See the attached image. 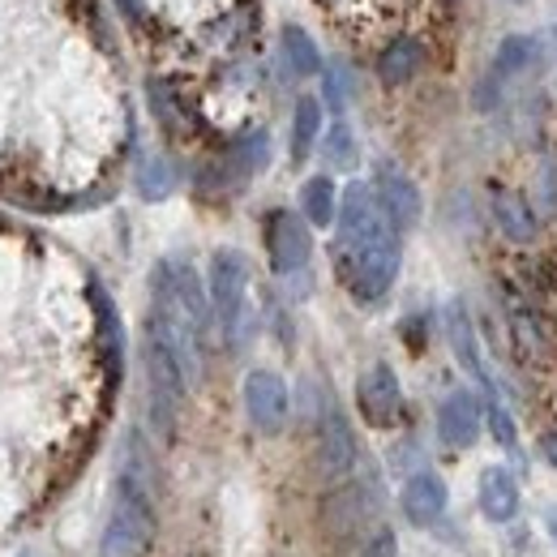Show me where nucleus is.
I'll list each match as a JSON object with an SVG mask.
<instances>
[{
    "label": "nucleus",
    "mask_w": 557,
    "mask_h": 557,
    "mask_svg": "<svg viewBox=\"0 0 557 557\" xmlns=\"http://www.w3.org/2000/svg\"><path fill=\"white\" fill-rule=\"evenodd\" d=\"M335 223H339V249H335L339 275L360 305H377L395 287L404 253H399V232L377 207L373 185L364 181L348 185Z\"/></svg>",
    "instance_id": "f257e3e1"
},
{
    "label": "nucleus",
    "mask_w": 557,
    "mask_h": 557,
    "mask_svg": "<svg viewBox=\"0 0 557 557\" xmlns=\"http://www.w3.org/2000/svg\"><path fill=\"white\" fill-rule=\"evenodd\" d=\"M154 541V493L141 463L138 442H129V459L116 476L112 515L103 528V557H141Z\"/></svg>",
    "instance_id": "f03ea898"
},
{
    "label": "nucleus",
    "mask_w": 557,
    "mask_h": 557,
    "mask_svg": "<svg viewBox=\"0 0 557 557\" xmlns=\"http://www.w3.org/2000/svg\"><path fill=\"white\" fill-rule=\"evenodd\" d=\"M245 287H249V262L236 249H219L210 258V313L219 322V335L227 348H240L249 339V309H245Z\"/></svg>",
    "instance_id": "7ed1b4c3"
},
{
    "label": "nucleus",
    "mask_w": 557,
    "mask_h": 557,
    "mask_svg": "<svg viewBox=\"0 0 557 557\" xmlns=\"http://www.w3.org/2000/svg\"><path fill=\"white\" fill-rule=\"evenodd\" d=\"M267 253L275 275H300L313 258V236H309V219L292 214V210H271L267 214Z\"/></svg>",
    "instance_id": "20e7f679"
},
{
    "label": "nucleus",
    "mask_w": 557,
    "mask_h": 557,
    "mask_svg": "<svg viewBox=\"0 0 557 557\" xmlns=\"http://www.w3.org/2000/svg\"><path fill=\"white\" fill-rule=\"evenodd\" d=\"M287 412H292V395H287V382L271 373V369H253L245 377V417L258 433L275 437L278 429L287 424Z\"/></svg>",
    "instance_id": "39448f33"
},
{
    "label": "nucleus",
    "mask_w": 557,
    "mask_h": 557,
    "mask_svg": "<svg viewBox=\"0 0 557 557\" xmlns=\"http://www.w3.org/2000/svg\"><path fill=\"white\" fill-rule=\"evenodd\" d=\"M356 408H360V417L369 420L373 429H391L395 420L404 417V386H399L391 364H373V369L360 373Z\"/></svg>",
    "instance_id": "423d86ee"
},
{
    "label": "nucleus",
    "mask_w": 557,
    "mask_h": 557,
    "mask_svg": "<svg viewBox=\"0 0 557 557\" xmlns=\"http://www.w3.org/2000/svg\"><path fill=\"white\" fill-rule=\"evenodd\" d=\"M485 420H488V408L481 404V395L463 386V391H450V395L442 399V408H437V433H442L446 446L468 450V446L481 437Z\"/></svg>",
    "instance_id": "0eeeda50"
},
{
    "label": "nucleus",
    "mask_w": 557,
    "mask_h": 557,
    "mask_svg": "<svg viewBox=\"0 0 557 557\" xmlns=\"http://www.w3.org/2000/svg\"><path fill=\"white\" fill-rule=\"evenodd\" d=\"M318 468L326 481H344L356 468V433L335 404H326V412L318 420Z\"/></svg>",
    "instance_id": "6e6552de"
},
{
    "label": "nucleus",
    "mask_w": 557,
    "mask_h": 557,
    "mask_svg": "<svg viewBox=\"0 0 557 557\" xmlns=\"http://www.w3.org/2000/svg\"><path fill=\"white\" fill-rule=\"evenodd\" d=\"M373 194L382 214L395 223V232H412L420 223V189L412 185L408 172H399L395 163H382L373 176Z\"/></svg>",
    "instance_id": "1a4fd4ad"
},
{
    "label": "nucleus",
    "mask_w": 557,
    "mask_h": 557,
    "mask_svg": "<svg viewBox=\"0 0 557 557\" xmlns=\"http://www.w3.org/2000/svg\"><path fill=\"white\" fill-rule=\"evenodd\" d=\"M446 339H450V351H455V360L485 386L493 391V377H488L485 369V356H481V344H476V326H472V318H468V309H463V300H450L446 305Z\"/></svg>",
    "instance_id": "9d476101"
},
{
    "label": "nucleus",
    "mask_w": 557,
    "mask_h": 557,
    "mask_svg": "<svg viewBox=\"0 0 557 557\" xmlns=\"http://www.w3.org/2000/svg\"><path fill=\"white\" fill-rule=\"evenodd\" d=\"M446 502H450V493H446V481L437 472H417L404 485V515L417 528H433L446 515Z\"/></svg>",
    "instance_id": "9b49d317"
},
{
    "label": "nucleus",
    "mask_w": 557,
    "mask_h": 557,
    "mask_svg": "<svg viewBox=\"0 0 557 557\" xmlns=\"http://www.w3.org/2000/svg\"><path fill=\"white\" fill-rule=\"evenodd\" d=\"M541 61V39L536 35H506L493 52V65H488V86H502L510 77H523V73L536 70Z\"/></svg>",
    "instance_id": "f8f14e48"
},
{
    "label": "nucleus",
    "mask_w": 557,
    "mask_h": 557,
    "mask_svg": "<svg viewBox=\"0 0 557 557\" xmlns=\"http://www.w3.org/2000/svg\"><path fill=\"white\" fill-rule=\"evenodd\" d=\"M493 223H497V232L506 236V240H515V245H532L536 240V232H541V223H536V210L528 207L519 194H510V189H497L493 194Z\"/></svg>",
    "instance_id": "ddd939ff"
},
{
    "label": "nucleus",
    "mask_w": 557,
    "mask_h": 557,
    "mask_svg": "<svg viewBox=\"0 0 557 557\" xmlns=\"http://www.w3.org/2000/svg\"><path fill=\"white\" fill-rule=\"evenodd\" d=\"M420 65H424V44L412 35H399L377 52V77L386 86H408L420 73Z\"/></svg>",
    "instance_id": "4468645a"
},
{
    "label": "nucleus",
    "mask_w": 557,
    "mask_h": 557,
    "mask_svg": "<svg viewBox=\"0 0 557 557\" xmlns=\"http://www.w3.org/2000/svg\"><path fill=\"white\" fill-rule=\"evenodd\" d=\"M481 510L493 523H510L519 515V481L506 468H485L481 472Z\"/></svg>",
    "instance_id": "2eb2a0df"
},
{
    "label": "nucleus",
    "mask_w": 557,
    "mask_h": 557,
    "mask_svg": "<svg viewBox=\"0 0 557 557\" xmlns=\"http://www.w3.org/2000/svg\"><path fill=\"white\" fill-rule=\"evenodd\" d=\"M278 44H283V65H287V73H296V77H318V73L326 70V61H322V52H318V44H313V35H309L305 26L287 22L283 35H278Z\"/></svg>",
    "instance_id": "dca6fc26"
},
{
    "label": "nucleus",
    "mask_w": 557,
    "mask_h": 557,
    "mask_svg": "<svg viewBox=\"0 0 557 557\" xmlns=\"http://www.w3.org/2000/svg\"><path fill=\"white\" fill-rule=\"evenodd\" d=\"M300 210L313 227H331L339 219V189L331 176H309L300 189Z\"/></svg>",
    "instance_id": "f3484780"
},
{
    "label": "nucleus",
    "mask_w": 557,
    "mask_h": 557,
    "mask_svg": "<svg viewBox=\"0 0 557 557\" xmlns=\"http://www.w3.org/2000/svg\"><path fill=\"white\" fill-rule=\"evenodd\" d=\"M322 134V103L318 99H296V112H292V159H309L313 141Z\"/></svg>",
    "instance_id": "a211bd4d"
},
{
    "label": "nucleus",
    "mask_w": 557,
    "mask_h": 557,
    "mask_svg": "<svg viewBox=\"0 0 557 557\" xmlns=\"http://www.w3.org/2000/svg\"><path fill=\"white\" fill-rule=\"evenodd\" d=\"M267 159H271V138H267L262 129L245 134V138L232 146V168H236L240 176H253V172H262V168H267Z\"/></svg>",
    "instance_id": "6ab92c4d"
},
{
    "label": "nucleus",
    "mask_w": 557,
    "mask_h": 557,
    "mask_svg": "<svg viewBox=\"0 0 557 557\" xmlns=\"http://www.w3.org/2000/svg\"><path fill=\"white\" fill-rule=\"evenodd\" d=\"M322 154H326V163H331V168H339V172L356 168V134H351L344 121H335V125L326 129V138H322Z\"/></svg>",
    "instance_id": "aec40b11"
},
{
    "label": "nucleus",
    "mask_w": 557,
    "mask_h": 557,
    "mask_svg": "<svg viewBox=\"0 0 557 557\" xmlns=\"http://www.w3.org/2000/svg\"><path fill=\"white\" fill-rule=\"evenodd\" d=\"M172 185H176V176H172V168H168V159H146L138 172V189L141 198H150V202H159V198H168L172 194Z\"/></svg>",
    "instance_id": "412c9836"
},
{
    "label": "nucleus",
    "mask_w": 557,
    "mask_h": 557,
    "mask_svg": "<svg viewBox=\"0 0 557 557\" xmlns=\"http://www.w3.org/2000/svg\"><path fill=\"white\" fill-rule=\"evenodd\" d=\"M348 99H351V73L339 65V61H331L326 70H322V103L339 116L344 108H348Z\"/></svg>",
    "instance_id": "4be33fe9"
},
{
    "label": "nucleus",
    "mask_w": 557,
    "mask_h": 557,
    "mask_svg": "<svg viewBox=\"0 0 557 557\" xmlns=\"http://www.w3.org/2000/svg\"><path fill=\"white\" fill-rule=\"evenodd\" d=\"M488 429H493V437H497L506 450H519V433H515V420H510V412H506L502 404H488Z\"/></svg>",
    "instance_id": "5701e85b"
},
{
    "label": "nucleus",
    "mask_w": 557,
    "mask_h": 557,
    "mask_svg": "<svg viewBox=\"0 0 557 557\" xmlns=\"http://www.w3.org/2000/svg\"><path fill=\"white\" fill-rule=\"evenodd\" d=\"M360 557H399V545H395V532H391V528L373 532V536L364 541V549H360Z\"/></svg>",
    "instance_id": "b1692460"
},
{
    "label": "nucleus",
    "mask_w": 557,
    "mask_h": 557,
    "mask_svg": "<svg viewBox=\"0 0 557 557\" xmlns=\"http://www.w3.org/2000/svg\"><path fill=\"white\" fill-rule=\"evenodd\" d=\"M116 9H121L129 22H141V17H146V0H116Z\"/></svg>",
    "instance_id": "393cba45"
},
{
    "label": "nucleus",
    "mask_w": 557,
    "mask_h": 557,
    "mask_svg": "<svg viewBox=\"0 0 557 557\" xmlns=\"http://www.w3.org/2000/svg\"><path fill=\"white\" fill-rule=\"evenodd\" d=\"M541 450H545V459H549V463L557 468V429H549V433L541 437Z\"/></svg>",
    "instance_id": "a878e982"
},
{
    "label": "nucleus",
    "mask_w": 557,
    "mask_h": 557,
    "mask_svg": "<svg viewBox=\"0 0 557 557\" xmlns=\"http://www.w3.org/2000/svg\"><path fill=\"white\" fill-rule=\"evenodd\" d=\"M545 523H549V532H554V536H557V510H554V515H549V519H545Z\"/></svg>",
    "instance_id": "bb28decb"
},
{
    "label": "nucleus",
    "mask_w": 557,
    "mask_h": 557,
    "mask_svg": "<svg viewBox=\"0 0 557 557\" xmlns=\"http://www.w3.org/2000/svg\"><path fill=\"white\" fill-rule=\"evenodd\" d=\"M442 4H446V9H459V4H463V0H442Z\"/></svg>",
    "instance_id": "cd10ccee"
},
{
    "label": "nucleus",
    "mask_w": 557,
    "mask_h": 557,
    "mask_svg": "<svg viewBox=\"0 0 557 557\" xmlns=\"http://www.w3.org/2000/svg\"><path fill=\"white\" fill-rule=\"evenodd\" d=\"M510 4H528V0H510Z\"/></svg>",
    "instance_id": "c85d7f7f"
},
{
    "label": "nucleus",
    "mask_w": 557,
    "mask_h": 557,
    "mask_svg": "<svg viewBox=\"0 0 557 557\" xmlns=\"http://www.w3.org/2000/svg\"><path fill=\"white\" fill-rule=\"evenodd\" d=\"M26 557H30V554H26Z\"/></svg>",
    "instance_id": "c756f323"
}]
</instances>
